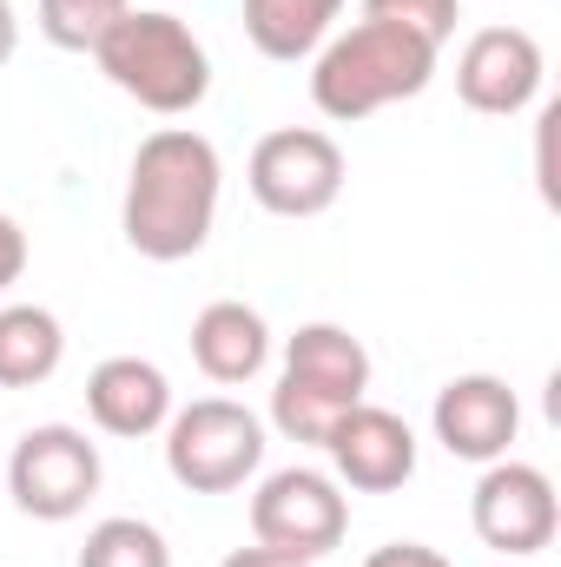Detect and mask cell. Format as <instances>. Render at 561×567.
Segmentation results:
<instances>
[{
    "label": "cell",
    "mask_w": 561,
    "mask_h": 567,
    "mask_svg": "<svg viewBox=\"0 0 561 567\" xmlns=\"http://www.w3.org/2000/svg\"><path fill=\"white\" fill-rule=\"evenodd\" d=\"M13 47H20V13H13V0H0V66L13 60Z\"/></svg>",
    "instance_id": "603a6c76"
},
{
    "label": "cell",
    "mask_w": 561,
    "mask_h": 567,
    "mask_svg": "<svg viewBox=\"0 0 561 567\" xmlns=\"http://www.w3.org/2000/svg\"><path fill=\"white\" fill-rule=\"evenodd\" d=\"M86 416L100 435H120V442H145L172 423V383L152 357H106L93 377H86Z\"/></svg>",
    "instance_id": "4fadbf2b"
},
{
    "label": "cell",
    "mask_w": 561,
    "mask_h": 567,
    "mask_svg": "<svg viewBox=\"0 0 561 567\" xmlns=\"http://www.w3.org/2000/svg\"><path fill=\"white\" fill-rule=\"evenodd\" d=\"M344 0H245V33L265 60H310L337 33Z\"/></svg>",
    "instance_id": "2e32d148"
},
{
    "label": "cell",
    "mask_w": 561,
    "mask_h": 567,
    "mask_svg": "<svg viewBox=\"0 0 561 567\" xmlns=\"http://www.w3.org/2000/svg\"><path fill=\"white\" fill-rule=\"evenodd\" d=\"M429 429H436V442H442L456 462L489 468V462H502V455L516 449V435H522V403H516V390H509L502 377L469 370V377H449V383L436 390Z\"/></svg>",
    "instance_id": "8fae6325"
},
{
    "label": "cell",
    "mask_w": 561,
    "mask_h": 567,
    "mask_svg": "<svg viewBox=\"0 0 561 567\" xmlns=\"http://www.w3.org/2000/svg\"><path fill=\"white\" fill-rule=\"evenodd\" d=\"M364 20H390V27H410L429 47H449L456 33V0H364Z\"/></svg>",
    "instance_id": "d6986e66"
},
{
    "label": "cell",
    "mask_w": 561,
    "mask_h": 567,
    "mask_svg": "<svg viewBox=\"0 0 561 567\" xmlns=\"http://www.w3.org/2000/svg\"><path fill=\"white\" fill-rule=\"evenodd\" d=\"M67 363V323L47 303H0V390H40Z\"/></svg>",
    "instance_id": "9a60e30c"
},
{
    "label": "cell",
    "mask_w": 561,
    "mask_h": 567,
    "mask_svg": "<svg viewBox=\"0 0 561 567\" xmlns=\"http://www.w3.org/2000/svg\"><path fill=\"white\" fill-rule=\"evenodd\" d=\"M350 535V495L324 468H278L252 495V542L284 548L297 561H324Z\"/></svg>",
    "instance_id": "ba28073f"
},
{
    "label": "cell",
    "mask_w": 561,
    "mask_h": 567,
    "mask_svg": "<svg viewBox=\"0 0 561 567\" xmlns=\"http://www.w3.org/2000/svg\"><path fill=\"white\" fill-rule=\"evenodd\" d=\"M370 403V350L344 323H297L284 337V370L272 390V423L284 442L324 449L344 410Z\"/></svg>",
    "instance_id": "277c9868"
},
{
    "label": "cell",
    "mask_w": 561,
    "mask_h": 567,
    "mask_svg": "<svg viewBox=\"0 0 561 567\" xmlns=\"http://www.w3.org/2000/svg\"><path fill=\"white\" fill-rule=\"evenodd\" d=\"M93 60H100V73L133 106L159 113V120H185L212 93V53H205V40L178 13H165V7H133L93 47Z\"/></svg>",
    "instance_id": "3957f363"
},
{
    "label": "cell",
    "mask_w": 561,
    "mask_h": 567,
    "mask_svg": "<svg viewBox=\"0 0 561 567\" xmlns=\"http://www.w3.org/2000/svg\"><path fill=\"white\" fill-rule=\"evenodd\" d=\"M20 278H27V231L0 212V290H13Z\"/></svg>",
    "instance_id": "ffe728a7"
},
{
    "label": "cell",
    "mask_w": 561,
    "mask_h": 567,
    "mask_svg": "<svg viewBox=\"0 0 561 567\" xmlns=\"http://www.w3.org/2000/svg\"><path fill=\"white\" fill-rule=\"evenodd\" d=\"M218 567H310L297 561V555H284V548H265V542H252V548H232Z\"/></svg>",
    "instance_id": "7402d4cb"
},
{
    "label": "cell",
    "mask_w": 561,
    "mask_h": 567,
    "mask_svg": "<svg viewBox=\"0 0 561 567\" xmlns=\"http://www.w3.org/2000/svg\"><path fill=\"white\" fill-rule=\"evenodd\" d=\"M126 13H133V0H40V33L60 53H93Z\"/></svg>",
    "instance_id": "ac0fdd59"
},
{
    "label": "cell",
    "mask_w": 561,
    "mask_h": 567,
    "mask_svg": "<svg viewBox=\"0 0 561 567\" xmlns=\"http://www.w3.org/2000/svg\"><path fill=\"white\" fill-rule=\"evenodd\" d=\"M192 363L218 383V390H238L252 383L265 363H272V323L265 310L238 303V297H218L192 317Z\"/></svg>",
    "instance_id": "5bb4252c"
},
{
    "label": "cell",
    "mask_w": 561,
    "mask_h": 567,
    "mask_svg": "<svg viewBox=\"0 0 561 567\" xmlns=\"http://www.w3.org/2000/svg\"><path fill=\"white\" fill-rule=\"evenodd\" d=\"M100 442L73 423H40L27 429L7 455V495L33 522H73L100 495Z\"/></svg>",
    "instance_id": "8992f818"
},
{
    "label": "cell",
    "mask_w": 561,
    "mask_h": 567,
    "mask_svg": "<svg viewBox=\"0 0 561 567\" xmlns=\"http://www.w3.org/2000/svg\"><path fill=\"white\" fill-rule=\"evenodd\" d=\"M324 455H330L337 488H357V495H397V488L417 475V429L404 423L397 410L357 403V410H344V416L330 423Z\"/></svg>",
    "instance_id": "7c38bea8"
},
{
    "label": "cell",
    "mask_w": 561,
    "mask_h": 567,
    "mask_svg": "<svg viewBox=\"0 0 561 567\" xmlns=\"http://www.w3.org/2000/svg\"><path fill=\"white\" fill-rule=\"evenodd\" d=\"M542 80H549V53H542V40L529 27H482L456 53V93L482 120L529 113L536 93H542Z\"/></svg>",
    "instance_id": "30bf717a"
},
{
    "label": "cell",
    "mask_w": 561,
    "mask_h": 567,
    "mask_svg": "<svg viewBox=\"0 0 561 567\" xmlns=\"http://www.w3.org/2000/svg\"><path fill=\"white\" fill-rule=\"evenodd\" d=\"M159 435H165L172 482L192 488V495H232L265 462V423L232 396H198V403L172 410V423Z\"/></svg>",
    "instance_id": "5b68a950"
},
{
    "label": "cell",
    "mask_w": 561,
    "mask_h": 567,
    "mask_svg": "<svg viewBox=\"0 0 561 567\" xmlns=\"http://www.w3.org/2000/svg\"><path fill=\"white\" fill-rule=\"evenodd\" d=\"M80 567H172V548H165V535L152 522H140V515H106V522L86 528Z\"/></svg>",
    "instance_id": "e0dca14e"
},
{
    "label": "cell",
    "mask_w": 561,
    "mask_h": 567,
    "mask_svg": "<svg viewBox=\"0 0 561 567\" xmlns=\"http://www.w3.org/2000/svg\"><path fill=\"white\" fill-rule=\"evenodd\" d=\"M469 528L482 548H496L502 561H536L561 528V502L555 482L536 468V462H489L476 475V495H469Z\"/></svg>",
    "instance_id": "9c48e42d"
},
{
    "label": "cell",
    "mask_w": 561,
    "mask_h": 567,
    "mask_svg": "<svg viewBox=\"0 0 561 567\" xmlns=\"http://www.w3.org/2000/svg\"><path fill=\"white\" fill-rule=\"evenodd\" d=\"M496 567H529V561H496Z\"/></svg>",
    "instance_id": "cb8c5ba5"
},
{
    "label": "cell",
    "mask_w": 561,
    "mask_h": 567,
    "mask_svg": "<svg viewBox=\"0 0 561 567\" xmlns=\"http://www.w3.org/2000/svg\"><path fill=\"white\" fill-rule=\"evenodd\" d=\"M218 192H225L218 145L192 126H159L140 140L133 165H126L120 231L145 265H185L205 251V238L218 225Z\"/></svg>",
    "instance_id": "6da1fadb"
},
{
    "label": "cell",
    "mask_w": 561,
    "mask_h": 567,
    "mask_svg": "<svg viewBox=\"0 0 561 567\" xmlns=\"http://www.w3.org/2000/svg\"><path fill=\"white\" fill-rule=\"evenodd\" d=\"M344 178H350V158L324 126H278L252 145V165H245V185L272 218H324L344 198Z\"/></svg>",
    "instance_id": "52a82bcc"
},
{
    "label": "cell",
    "mask_w": 561,
    "mask_h": 567,
    "mask_svg": "<svg viewBox=\"0 0 561 567\" xmlns=\"http://www.w3.org/2000/svg\"><path fill=\"white\" fill-rule=\"evenodd\" d=\"M364 567H449L436 548H422V542H390V548H377Z\"/></svg>",
    "instance_id": "44dd1931"
},
{
    "label": "cell",
    "mask_w": 561,
    "mask_h": 567,
    "mask_svg": "<svg viewBox=\"0 0 561 567\" xmlns=\"http://www.w3.org/2000/svg\"><path fill=\"white\" fill-rule=\"evenodd\" d=\"M436 60H442V47H429L410 27L357 20V27L330 33L310 53V100H317L324 120L357 126V120H370L397 100H417L436 80Z\"/></svg>",
    "instance_id": "7a4b0ae2"
}]
</instances>
